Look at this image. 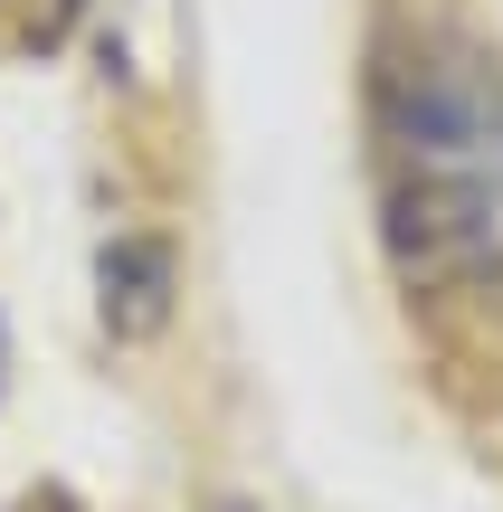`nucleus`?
Here are the masks:
<instances>
[{"label": "nucleus", "instance_id": "obj_1", "mask_svg": "<svg viewBox=\"0 0 503 512\" xmlns=\"http://www.w3.org/2000/svg\"><path fill=\"white\" fill-rule=\"evenodd\" d=\"M390 238L409 275L503 304V67L466 38H428L380 86Z\"/></svg>", "mask_w": 503, "mask_h": 512}, {"label": "nucleus", "instance_id": "obj_2", "mask_svg": "<svg viewBox=\"0 0 503 512\" xmlns=\"http://www.w3.org/2000/svg\"><path fill=\"white\" fill-rule=\"evenodd\" d=\"M95 285H105L114 342H152L162 313H171V247H162V238H114L105 266H95Z\"/></svg>", "mask_w": 503, "mask_h": 512}]
</instances>
